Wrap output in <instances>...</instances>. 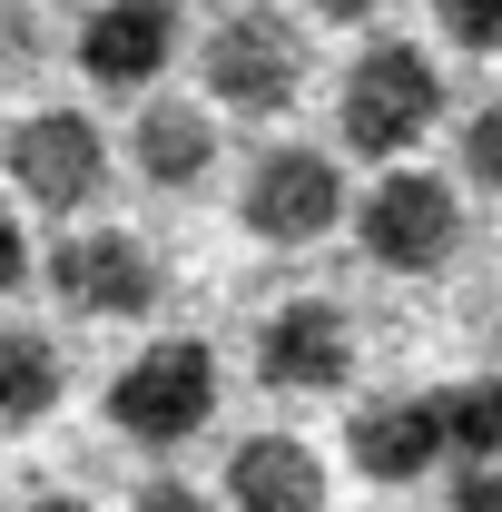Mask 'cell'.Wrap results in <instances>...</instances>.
Masks as SVG:
<instances>
[{"label":"cell","mask_w":502,"mask_h":512,"mask_svg":"<svg viewBox=\"0 0 502 512\" xmlns=\"http://www.w3.org/2000/svg\"><path fill=\"white\" fill-rule=\"evenodd\" d=\"M315 20H335V30H355V20H375V10H394V0H306Z\"/></svg>","instance_id":"cell-21"},{"label":"cell","mask_w":502,"mask_h":512,"mask_svg":"<svg viewBox=\"0 0 502 512\" xmlns=\"http://www.w3.org/2000/svg\"><path fill=\"white\" fill-rule=\"evenodd\" d=\"M345 217H355V247L394 276H434V266L463 256V197H453V178L414 168V158H394Z\"/></svg>","instance_id":"cell-3"},{"label":"cell","mask_w":502,"mask_h":512,"mask_svg":"<svg viewBox=\"0 0 502 512\" xmlns=\"http://www.w3.org/2000/svg\"><path fill=\"white\" fill-rule=\"evenodd\" d=\"M109 424L128 444H188L217 424V355L197 335H168L148 355H128L119 384H109Z\"/></svg>","instance_id":"cell-4"},{"label":"cell","mask_w":502,"mask_h":512,"mask_svg":"<svg viewBox=\"0 0 502 512\" xmlns=\"http://www.w3.org/2000/svg\"><path fill=\"white\" fill-rule=\"evenodd\" d=\"M443 119V69L414 50V40H365L355 69H345V89H335V138L355 148V158H414V138Z\"/></svg>","instance_id":"cell-2"},{"label":"cell","mask_w":502,"mask_h":512,"mask_svg":"<svg viewBox=\"0 0 502 512\" xmlns=\"http://www.w3.org/2000/svg\"><path fill=\"white\" fill-rule=\"evenodd\" d=\"M227 512H325V463L306 434H247L227 453Z\"/></svg>","instance_id":"cell-11"},{"label":"cell","mask_w":502,"mask_h":512,"mask_svg":"<svg viewBox=\"0 0 502 512\" xmlns=\"http://www.w3.org/2000/svg\"><path fill=\"white\" fill-rule=\"evenodd\" d=\"M69 394V355L40 325H0V424H40Z\"/></svg>","instance_id":"cell-13"},{"label":"cell","mask_w":502,"mask_h":512,"mask_svg":"<svg viewBox=\"0 0 502 512\" xmlns=\"http://www.w3.org/2000/svg\"><path fill=\"white\" fill-rule=\"evenodd\" d=\"M434 30L453 50H502V0H434Z\"/></svg>","instance_id":"cell-17"},{"label":"cell","mask_w":502,"mask_h":512,"mask_svg":"<svg viewBox=\"0 0 502 512\" xmlns=\"http://www.w3.org/2000/svg\"><path fill=\"white\" fill-rule=\"evenodd\" d=\"M128 512H217V503H207L197 483H178V473H158V483H138V503H128Z\"/></svg>","instance_id":"cell-19"},{"label":"cell","mask_w":502,"mask_h":512,"mask_svg":"<svg viewBox=\"0 0 502 512\" xmlns=\"http://www.w3.org/2000/svg\"><path fill=\"white\" fill-rule=\"evenodd\" d=\"M50 286H60L69 316H99V325H128L158 306V286H168V266L148 237H128V227H69L60 247H50Z\"/></svg>","instance_id":"cell-7"},{"label":"cell","mask_w":502,"mask_h":512,"mask_svg":"<svg viewBox=\"0 0 502 512\" xmlns=\"http://www.w3.org/2000/svg\"><path fill=\"white\" fill-rule=\"evenodd\" d=\"M20 512H89V503H69V493H40V503H20Z\"/></svg>","instance_id":"cell-22"},{"label":"cell","mask_w":502,"mask_h":512,"mask_svg":"<svg viewBox=\"0 0 502 512\" xmlns=\"http://www.w3.org/2000/svg\"><path fill=\"white\" fill-rule=\"evenodd\" d=\"M197 79H207V109H237V119H286L296 89H306V30L266 0H237L207 20L197 40Z\"/></svg>","instance_id":"cell-1"},{"label":"cell","mask_w":502,"mask_h":512,"mask_svg":"<svg viewBox=\"0 0 502 512\" xmlns=\"http://www.w3.org/2000/svg\"><path fill=\"white\" fill-rule=\"evenodd\" d=\"M178 0H99L79 20V79L89 89H158V69L178 60Z\"/></svg>","instance_id":"cell-9"},{"label":"cell","mask_w":502,"mask_h":512,"mask_svg":"<svg viewBox=\"0 0 502 512\" xmlns=\"http://www.w3.org/2000/svg\"><path fill=\"white\" fill-rule=\"evenodd\" d=\"M443 424H453V453L493 463L502 453V375L493 384H453V394H443Z\"/></svg>","instance_id":"cell-15"},{"label":"cell","mask_w":502,"mask_h":512,"mask_svg":"<svg viewBox=\"0 0 502 512\" xmlns=\"http://www.w3.org/2000/svg\"><path fill=\"white\" fill-rule=\"evenodd\" d=\"M40 69H50V20L30 0H0V99H20Z\"/></svg>","instance_id":"cell-14"},{"label":"cell","mask_w":502,"mask_h":512,"mask_svg":"<svg viewBox=\"0 0 502 512\" xmlns=\"http://www.w3.org/2000/svg\"><path fill=\"white\" fill-rule=\"evenodd\" d=\"M345 207L355 197H345V168L325 148H266L237 188V227L256 247H315V237H335Z\"/></svg>","instance_id":"cell-6"},{"label":"cell","mask_w":502,"mask_h":512,"mask_svg":"<svg viewBox=\"0 0 502 512\" xmlns=\"http://www.w3.org/2000/svg\"><path fill=\"white\" fill-rule=\"evenodd\" d=\"M345 453L365 483H424L443 453H453V424H443V394H384L345 424Z\"/></svg>","instance_id":"cell-10"},{"label":"cell","mask_w":502,"mask_h":512,"mask_svg":"<svg viewBox=\"0 0 502 512\" xmlns=\"http://www.w3.org/2000/svg\"><path fill=\"white\" fill-rule=\"evenodd\" d=\"M0 168H10V188L30 197L40 217H79L109 188V138H99L89 109H30L0 138Z\"/></svg>","instance_id":"cell-5"},{"label":"cell","mask_w":502,"mask_h":512,"mask_svg":"<svg viewBox=\"0 0 502 512\" xmlns=\"http://www.w3.org/2000/svg\"><path fill=\"white\" fill-rule=\"evenodd\" d=\"M128 158H138L148 188H197V178L217 168V119H207L197 99H148L138 128H128Z\"/></svg>","instance_id":"cell-12"},{"label":"cell","mask_w":502,"mask_h":512,"mask_svg":"<svg viewBox=\"0 0 502 512\" xmlns=\"http://www.w3.org/2000/svg\"><path fill=\"white\" fill-rule=\"evenodd\" d=\"M443 512H502V463H473V473L443 493Z\"/></svg>","instance_id":"cell-18"},{"label":"cell","mask_w":502,"mask_h":512,"mask_svg":"<svg viewBox=\"0 0 502 512\" xmlns=\"http://www.w3.org/2000/svg\"><path fill=\"white\" fill-rule=\"evenodd\" d=\"M20 276H30V247H20V217H10V207H0V296H10V286H20Z\"/></svg>","instance_id":"cell-20"},{"label":"cell","mask_w":502,"mask_h":512,"mask_svg":"<svg viewBox=\"0 0 502 512\" xmlns=\"http://www.w3.org/2000/svg\"><path fill=\"white\" fill-rule=\"evenodd\" d=\"M463 178H473L483 197H502V89L463 119Z\"/></svg>","instance_id":"cell-16"},{"label":"cell","mask_w":502,"mask_h":512,"mask_svg":"<svg viewBox=\"0 0 502 512\" xmlns=\"http://www.w3.org/2000/svg\"><path fill=\"white\" fill-rule=\"evenodd\" d=\"M256 375L276 384V394H335V384L355 375V325H345V306L286 296L276 316L256 325Z\"/></svg>","instance_id":"cell-8"}]
</instances>
